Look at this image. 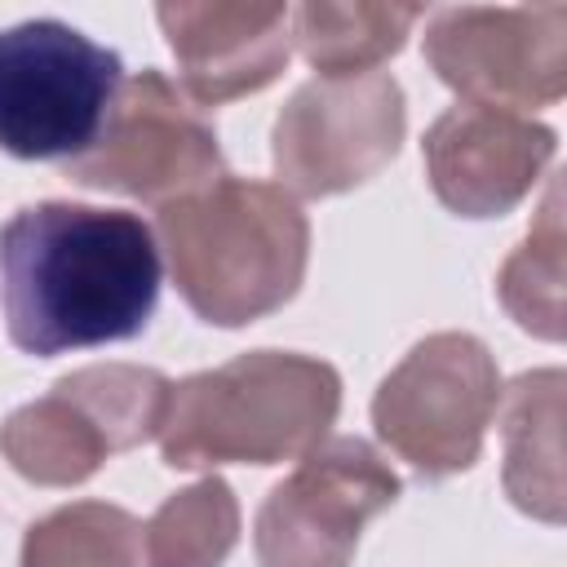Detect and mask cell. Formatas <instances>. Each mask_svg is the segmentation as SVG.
Listing matches in <instances>:
<instances>
[{
	"label": "cell",
	"instance_id": "cell-1",
	"mask_svg": "<svg viewBox=\"0 0 567 567\" xmlns=\"http://www.w3.org/2000/svg\"><path fill=\"white\" fill-rule=\"evenodd\" d=\"M155 297L159 244L137 213L44 199L0 226L4 332L22 354L128 341L146 328Z\"/></svg>",
	"mask_w": 567,
	"mask_h": 567
},
{
	"label": "cell",
	"instance_id": "cell-2",
	"mask_svg": "<svg viewBox=\"0 0 567 567\" xmlns=\"http://www.w3.org/2000/svg\"><path fill=\"white\" fill-rule=\"evenodd\" d=\"M155 239L182 301L217 328H244L297 297L310 261L301 204L257 177L213 186L155 208Z\"/></svg>",
	"mask_w": 567,
	"mask_h": 567
},
{
	"label": "cell",
	"instance_id": "cell-3",
	"mask_svg": "<svg viewBox=\"0 0 567 567\" xmlns=\"http://www.w3.org/2000/svg\"><path fill=\"white\" fill-rule=\"evenodd\" d=\"M341 412L332 363L297 350H248L173 381L159 456L173 470L279 465L315 452Z\"/></svg>",
	"mask_w": 567,
	"mask_h": 567
},
{
	"label": "cell",
	"instance_id": "cell-4",
	"mask_svg": "<svg viewBox=\"0 0 567 567\" xmlns=\"http://www.w3.org/2000/svg\"><path fill=\"white\" fill-rule=\"evenodd\" d=\"M173 381L142 363H89L49 394L13 408L0 425V456L35 487H75L111 452L159 434Z\"/></svg>",
	"mask_w": 567,
	"mask_h": 567
},
{
	"label": "cell",
	"instance_id": "cell-5",
	"mask_svg": "<svg viewBox=\"0 0 567 567\" xmlns=\"http://www.w3.org/2000/svg\"><path fill=\"white\" fill-rule=\"evenodd\" d=\"M120 53L58 18L0 31V151L18 159L84 155L124 84Z\"/></svg>",
	"mask_w": 567,
	"mask_h": 567
},
{
	"label": "cell",
	"instance_id": "cell-6",
	"mask_svg": "<svg viewBox=\"0 0 567 567\" xmlns=\"http://www.w3.org/2000/svg\"><path fill=\"white\" fill-rule=\"evenodd\" d=\"M501 403V368L474 332H430L372 394L377 439L421 478L478 461Z\"/></svg>",
	"mask_w": 567,
	"mask_h": 567
},
{
	"label": "cell",
	"instance_id": "cell-7",
	"mask_svg": "<svg viewBox=\"0 0 567 567\" xmlns=\"http://www.w3.org/2000/svg\"><path fill=\"white\" fill-rule=\"evenodd\" d=\"M62 173L93 190L173 204L221 177V146L204 111L155 66L128 75L106 111L97 142Z\"/></svg>",
	"mask_w": 567,
	"mask_h": 567
},
{
	"label": "cell",
	"instance_id": "cell-8",
	"mask_svg": "<svg viewBox=\"0 0 567 567\" xmlns=\"http://www.w3.org/2000/svg\"><path fill=\"white\" fill-rule=\"evenodd\" d=\"M403 128L408 102L394 75L306 80L275 120L270 159L292 199H328L377 177L399 155Z\"/></svg>",
	"mask_w": 567,
	"mask_h": 567
},
{
	"label": "cell",
	"instance_id": "cell-9",
	"mask_svg": "<svg viewBox=\"0 0 567 567\" xmlns=\"http://www.w3.org/2000/svg\"><path fill=\"white\" fill-rule=\"evenodd\" d=\"M430 71L461 102L536 111L567 93V4H452L425 27Z\"/></svg>",
	"mask_w": 567,
	"mask_h": 567
},
{
	"label": "cell",
	"instance_id": "cell-10",
	"mask_svg": "<svg viewBox=\"0 0 567 567\" xmlns=\"http://www.w3.org/2000/svg\"><path fill=\"white\" fill-rule=\"evenodd\" d=\"M399 501V474L363 439H323L257 509V567H350L368 518Z\"/></svg>",
	"mask_w": 567,
	"mask_h": 567
},
{
	"label": "cell",
	"instance_id": "cell-11",
	"mask_svg": "<svg viewBox=\"0 0 567 567\" xmlns=\"http://www.w3.org/2000/svg\"><path fill=\"white\" fill-rule=\"evenodd\" d=\"M554 128L478 102L447 106L425 128V177L456 217H501L540 182L554 159Z\"/></svg>",
	"mask_w": 567,
	"mask_h": 567
},
{
	"label": "cell",
	"instance_id": "cell-12",
	"mask_svg": "<svg viewBox=\"0 0 567 567\" xmlns=\"http://www.w3.org/2000/svg\"><path fill=\"white\" fill-rule=\"evenodd\" d=\"M182 71V93L204 111L266 89L292 53L288 4H159L155 9Z\"/></svg>",
	"mask_w": 567,
	"mask_h": 567
},
{
	"label": "cell",
	"instance_id": "cell-13",
	"mask_svg": "<svg viewBox=\"0 0 567 567\" xmlns=\"http://www.w3.org/2000/svg\"><path fill=\"white\" fill-rule=\"evenodd\" d=\"M563 372L536 368L509 385L505 399V492L540 518L563 523Z\"/></svg>",
	"mask_w": 567,
	"mask_h": 567
},
{
	"label": "cell",
	"instance_id": "cell-14",
	"mask_svg": "<svg viewBox=\"0 0 567 567\" xmlns=\"http://www.w3.org/2000/svg\"><path fill=\"white\" fill-rule=\"evenodd\" d=\"M421 18L416 4H328L310 0L292 9V40L319 80L368 75L394 58Z\"/></svg>",
	"mask_w": 567,
	"mask_h": 567
},
{
	"label": "cell",
	"instance_id": "cell-15",
	"mask_svg": "<svg viewBox=\"0 0 567 567\" xmlns=\"http://www.w3.org/2000/svg\"><path fill=\"white\" fill-rule=\"evenodd\" d=\"M239 540V501L226 478L173 492L142 527L146 567H221Z\"/></svg>",
	"mask_w": 567,
	"mask_h": 567
},
{
	"label": "cell",
	"instance_id": "cell-16",
	"mask_svg": "<svg viewBox=\"0 0 567 567\" xmlns=\"http://www.w3.org/2000/svg\"><path fill=\"white\" fill-rule=\"evenodd\" d=\"M22 567H146L142 523L106 501L62 505L27 527Z\"/></svg>",
	"mask_w": 567,
	"mask_h": 567
},
{
	"label": "cell",
	"instance_id": "cell-17",
	"mask_svg": "<svg viewBox=\"0 0 567 567\" xmlns=\"http://www.w3.org/2000/svg\"><path fill=\"white\" fill-rule=\"evenodd\" d=\"M501 306L518 328L532 337L558 341L563 337V217H558V182L545 195L540 221L527 239L505 257L496 275Z\"/></svg>",
	"mask_w": 567,
	"mask_h": 567
}]
</instances>
